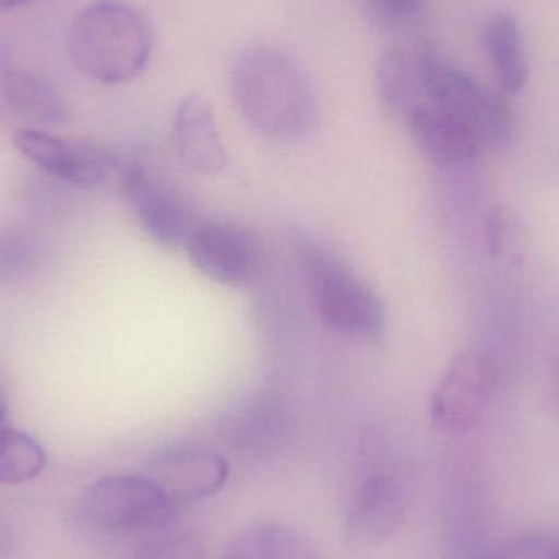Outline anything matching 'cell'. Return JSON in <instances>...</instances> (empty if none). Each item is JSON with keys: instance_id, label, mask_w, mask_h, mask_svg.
Listing matches in <instances>:
<instances>
[{"instance_id": "obj_1", "label": "cell", "mask_w": 559, "mask_h": 559, "mask_svg": "<svg viewBox=\"0 0 559 559\" xmlns=\"http://www.w3.org/2000/svg\"><path fill=\"white\" fill-rule=\"evenodd\" d=\"M381 102L396 118L416 102H429L466 124L485 150H504L514 140V111L506 98L429 46H416L394 72Z\"/></svg>"}, {"instance_id": "obj_2", "label": "cell", "mask_w": 559, "mask_h": 559, "mask_svg": "<svg viewBox=\"0 0 559 559\" xmlns=\"http://www.w3.org/2000/svg\"><path fill=\"white\" fill-rule=\"evenodd\" d=\"M242 120L261 136L278 143L301 140L314 121L308 79L285 52L255 46L236 59L229 78Z\"/></svg>"}, {"instance_id": "obj_3", "label": "cell", "mask_w": 559, "mask_h": 559, "mask_svg": "<svg viewBox=\"0 0 559 559\" xmlns=\"http://www.w3.org/2000/svg\"><path fill=\"white\" fill-rule=\"evenodd\" d=\"M72 64L95 81L123 84L146 69L151 32L133 7L100 0L82 10L68 35Z\"/></svg>"}, {"instance_id": "obj_4", "label": "cell", "mask_w": 559, "mask_h": 559, "mask_svg": "<svg viewBox=\"0 0 559 559\" xmlns=\"http://www.w3.org/2000/svg\"><path fill=\"white\" fill-rule=\"evenodd\" d=\"M302 265L322 321L338 334L378 341L384 332L383 302L365 280L318 246H306Z\"/></svg>"}, {"instance_id": "obj_5", "label": "cell", "mask_w": 559, "mask_h": 559, "mask_svg": "<svg viewBox=\"0 0 559 559\" xmlns=\"http://www.w3.org/2000/svg\"><path fill=\"white\" fill-rule=\"evenodd\" d=\"M176 508L147 475L104 476L88 486L82 504L92 527L115 535L159 531Z\"/></svg>"}, {"instance_id": "obj_6", "label": "cell", "mask_w": 559, "mask_h": 559, "mask_svg": "<svg viewBox=\"0 0 559 559\" xmlns=\"http://www.w3.org/2000/svg\"><path fill=\"white\" fill-rule=\"evenodd\" d=\"M498 373L488 355L466 350L447 368L430 397V419L445 433H463L478 426L495 394Z\"/></svg>"}, {"instance_id": "obj_7", "label": "cell", "mask_w": 559, "mask_h": 559, "mask_svg": "<svg viewBox=\"0 0 559 559\" xmlns=\"http://www.w3.org/2000/svg\"><path fill=\"white\" fill-rule=\"evenodd\" d=\"M121 186L138 223L151 239L167 248H186L200 219L173 186L141 164L124 167Z\"/></svg>"}, {"instance_id": "obj_8", "label": "cell", "mask_w": 559, "mask_h": 559, "mask_svg": "<svg viewBox=\"0 0 559 559\" xmlns=\"http://www.w3.org/2000/svg\"><path fill=\"white\" fill-rule=\"evenodd\" d=\"M186 251L205 277L226 286L248 285L261 267L258 241L235 223L200 222Z\"/></svg>"}, {"instance_id": "obj_9", "label": "cell", "mask_w": 559, "mask_h": 559, "mask_svg": "<svg viewBox=\"0 0 559 559\" xmlns=\"http://www.w3.org/2000/svg\"><path fill=\"white\" fill-rule=\"evenodd\" d=\"M13 144L26 159L48 176L84 189L105 182L117 164L114 154L102 147L71 143L45 131H16Z\"/></svg>"}, {"instance_id": "obj_10", "label": "cell", "mask_w": 559, "mask_h": 559, "mask_svg": "<svg viewBox=\"0 0 559 559\" xmlns=\"http://www.w3.org/2000/svg\"><path fill=\"white\" fill-rule=\"evenodd\" d=\"M147 476L174 504H190L218 495L228 481L229 465L213 450L183 447L157 455Z\"/></svg>"}, {"instance_id": "obj_11", "label": "cell", "mask_w": 559, "mask_h": 559, "mask_svg": "<svg viewBox=\"0 0 559 559\" xmlns=\"http://www.w3.org/2000/svg\"><path fill=\"white\" fill-rule=\"evenodd\" d=\"M400 120L420 153L437 166H465L475 163L485 151L466 124L429 102L411 105Z\"/></svg>"}, {"instance_id": "obj_12", "label": "cell", "mask_w": 559, "mask_h": 559, "mask_svg": "<svg viewBox=\"0 0 559 559\" xmlns=\"http://www.w3.org/2000/svg\"><path fill=\"white\" fill-rule=\"evenodd\" d=\"M173 140L180 160L195 173L216 176L229 166L212 105L200 95H189L177 105Z\"/></svg>"}, {"instance_id": "obj_13", "label": "cell", "mask_w": 559, "mask_h": 559, "mask_svg": "<svg viewBox=\"0 0 559 559\" xmlns=\"http://www.w3.org/2000/svg\"><path fill=\"white\" fill-rule=\"evenodd\" d=\"M406 499L393 476H368L352 498L347 534L360 545H374L390 538L403 522Z\"/></svg>"}, {"instance_id": "obj_14", "label": "cell", "mask_w": 559, "mask_h": 559, "mask_svg": "<svg viewBox=\"0 0 559 559\" xmlns=\"http://www.w3.org/2000/svg\"><path fill=\"white\" fill-rule=\"evenodd\" d=\"M3 97L16 117L38 124H62L71 120L61 92L43 75L26 69H12L3 79Z\"/></svg>"}, {"instance_id": "obj_15", "label": "cell", "mask_w": 559, "mask_h": 559, "mask_svg": "<svg viewBox=\"0 0 559 559\" xmlns=\"http://www.w3.org/2000/svg\"><path fill=\"white\" fill-rule=\"evenodd\" d=\"M485 46L496 79L506 94L524 91L531 78L521 25L512 13L498 12L485 28Z\"/></svg>"}, {"instance_id": "obj_16", "label": "cell", "mask_w": 559, "mask_h": 559, "mask_svg": "<svg viewBox=\"0 0 559 559\" xmlns=\"http://www.w3.org/2000/svg\"><path fill=\"white\" fill-rule=\"evenodd\" d=\"M223 559H321L308 537L285 524L252 525L226 548Z\"/></svg>"}, {"instance_id": "obj_17", "label": "cell", "mask_w": 559, "mask_h": 559, "mask_svg": "<svg viewBox=\"0 0 559 559\" xmlns=\"http://www.w3.org/2000/svg\"><path fill=\"white\" fill-rule=\"evenodd\" d=\"M289 430L285 411L272 401H261L238 414L226 430V442L239 453H265L283 442Z\"/></svg>"}, {"instance_id": "obj_18", "label": "cell", "mask_w": 559, "mask_h": 559, "mask_svg": "<svg viewBox=\"0 0 559 559\" xmlns=\"http://www.w3.org/2000/svg\"><path fill=\"white\" fill-rule=\"evenodd\" d=\"M45 449L19 429L0 427V485H23L45 472Z\"/></svg>"}, {"instance_id": "obj_19", "label": "cell", "mask_w": 559, "mask_h": 559, "mask_svg": "<svg viewBox=\"0 0 559 559\" xmlns=\"http://www.w3.org/2000/svg\"><path fill=\"white\" fill-rule=\"evenodd\" d=\"M45 249L33 233L0 228V286H16L38 275Z\"/></svg>"}, {"instance_id": "obj_20", "label": "cell", "mask_w": 559, "mask_h": 559, "mask_svg": "<svg viewBox=\"0 0 559 559\" xmlns=\"http://www.w3.org/2000/svg\"><path fill=\"white\" fill-rule=\"evenodd\" d=\"M424 9V0H365L370 22L378 28L401 29L414 22Z\"/></svg>"}, {"instance_id": "obj_21", "label": "cell", "mask_w": 559, "mask_h": 559, "mask_svg": "<svg viewBox=\"0 0 559 559\" xmlns=\"http://www.w3.org/2000/svg\"><path fill=\"white\" fill-rule=\"evenodd\" d=\"M495 559H559V532L519 535L506 542Z\"/></svg>"}, {"instance_id": "obj_22", "label": "cell", "mask_w": 559, "mask_h": 559, "mask_svg": "<svg viewBox=\"0 0 559 559\" xmlns=\"http://www.w3.org/2000/svg\"><path fill=\"white\" fill-rule=\"evenodd\" d=\"M508 212L501 205H492L485 218V235L488 241L489 254L499 258L506 251L508 238Z\"/></svg>"}, {"instance_id": "obj_23", "label": "cell", "mask_w": 559, "mask_h": 559, "mask_svg": "<svg viewBox=\"0 0 559 559\" xmlns=\"http://www.w3.org/2000/svg\"><path fill=\"white\" fill-rule=\"evenodd\" d=\"M147 559H202V554L195 540L173 538L157 545Z\"/></svg>"}, {"instance_id": "obj_24", "label": "cell", "mask_w": 559, "mask_h": 559, "mask_svg": "<svg viewBox=\"0 0 559 559\" xmlns=\"http://www.w3.org/2000/svg\"><path fill=\"white\" fill-rule=\"evenodd\" d=\"M29 2V0H0V12L3 10L15 9V7L23 5V3Z\"/></svg>"}, {"instance_id": "obj_25", "label": "cell", "mask_w": 559, "mask_h": 559, "mask_svg": "<svg viewBox=\"0 0 559 559\" xmlns=\"http://www.w3.org/2000/svg\"><path fill=\"white\" fill-rule=\"evenodd\" d=\"M5 414H7L5 401H3L2 393H0V427H3V423H5Z\"/></svg>"}, {"instance_id": "obj_26", "label": "cell", "mask_w": 559, "mask_h": 559, "mask_svg": "<svg viewBox=\"0 0 559 559\" xmlns=\"http://www.w3.org/2000/svg\"><path fill=\"white\" fill-rule=\"evenodd\" d=\"M558 388H559V381H558Z\"/></svg>"}]
</instances>
